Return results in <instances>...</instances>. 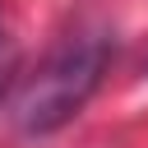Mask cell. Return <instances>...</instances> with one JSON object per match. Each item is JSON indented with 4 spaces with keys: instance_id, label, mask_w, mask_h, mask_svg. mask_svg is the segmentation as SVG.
Instances as JSON below:
<instances>
[{
    "instance_id": "6da1fadb",
    "label": "cell",
    "mask_w": 148,
    "mask_h": 148,
    "mask_svg": "<svg viewBox=\"0 0 148 148\" xmlns=\"http://www.w3.org/2000/svg\"><path fill=\"white\" fill-rule=\"evenodd\" d=\"M111 60V42L106 32H74L65 37L46 65L37 74H28V83L14 97V125L23 134H51L60 130L102 83V69Z\"/></svg>"
},
{
    "instance_id": "7a4b0ae2",
    "label": "cell",
    "mask_w": 148,
    "mask_h": 148,
    "mask_svg": "<svg viewBox=\"0 0 148 148\" xmlns=\"http://www.w3.org/2000/svg\"><path fill=\"white\" fill-rule=\"evenodd\" d=\"M5 74H9V60L0 56V92H5Z\"/></svg>"
}]
</instances>
